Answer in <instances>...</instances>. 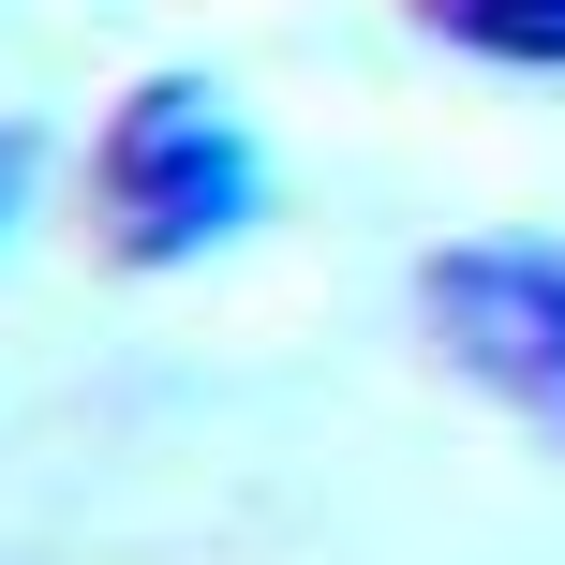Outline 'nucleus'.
<instances>
[{"label":"nucleus","mask_w":565,"mask_h":565,"mask_svg":"<svg viewBox=\"0 0 565 565\" xmlns=\"http://www.w3.org/2000/svg\"><path fill=\"white\" fill-rule=\"evenodd\" d=\"M402 30L477 75H565V0H402Z\"/></svg>","instance_id":"7ed1b4c3"},{"label":"nucleus","mask_w":565,"mask_h":565,"mask_svg":"<svg viewBox=\"0 0 565 565\" xmlns=\"http://www.w3.org/2000/svg\"><path fill=\"white\" fill-rule=\"evenodd\" d=\"M417 328L477 402L565 447V238H447L417 268Z\"/></svg>","instance_id":"f03ea898"},{"label":"nucleus","mask_w":565,"mask_h":565,"mask_svg":"<svg viewBox=\"0 0 565 565\" xmlns=\"http://www.w3.org/2000/svg\"><path fill=\"white\" fill-rule=\"evenodd\" d=\"M89 209H105L119 268H209V254L254 238L268 149H254V119L209 75H149V89H119L105 135H89Z\"/></svg>","instance_id":"f257e3e1"},{"label":"nucleus","mask_w":565,"mask_h":565,"mask_svg":"<svg viewBox=\"0 0 565 565\" xmlns=\"http://www.w3.org/2000/svg\"><path fill=\"white\" fill-rule=\"evenodd\" d=\"M30 179H45V149H30V135H15V119H0V238H15V224H30Z\"/></svg>","instance_id":"20e7f679"}]
</instances>
